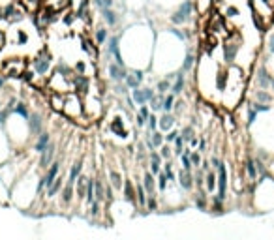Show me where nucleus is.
<instances>
[{
  "label": "nucleus",
  "mask_w": 274,
  "mask_h": 240,
  "mask_svg": "<svg viewBox=\"0 0 274 240\" xmlns=\"http://www.w3.org/2000/svg\"><path fill=\"white\" fill-rule=\"evenodd\" d=\"M62 113L68 118H72V120H77V116H83L84 115V105H83V100H81V96L74 92L72 90V94H68L64 98V109Z\"/></svg>",
  "instance_id": "obj_1"
},
{
  "label": "nucleus",
  "mask_w": 274,
  "mask_h": 240,
  "mask_svg": "<svg viewBox=\"0 0 274 240\" xmlns=\"http://www.w3.org/2000/svg\"><path fill=\"white\" fill-rule=\"evenodd\" d=\"M51 66H53V60H51V54L47 53V49H43L32 58V70L36 72V75L47 77V73L51 72Z\"/></svg>",
  "instance_id": "obj_2"
},
{
  "label": "nucleus",
  "mask_w": 274,
  "mask_h": 240,
  "mask_svg": "<svg viewBox=\"0 0 274 240\" xmlns=\"http://www.w3.org/2000/svg\"><path fill=\"white\" fill-rule=\"evenodd\" d=\"M239 51H241V43L237 40V34L233 38H227L225 43H223V60L225 64H233L239 56Z\"/></svg>",
  "instance_id": "obj_3"
},
{
  "label": "nucleus",
  "mask_w": 274,
  "mask_h": 240,
  "mask_svg": "<svg viewBox=\"0 0 274 240\" xmlns=\"http://www.w3.org/2000/svg\"><path fill=\"white\" fill-rule=\"evenodd\" d=\"M192 13H193L192 0H184L179 6V10L171 15V21L175 23V25H184V23H188L192 19Z\"/></svg>",
  "instance_id": "obj_4"
},
{
  "label": "nucleus",
  "mask_w": 274,
  "mask_h": 240,
  "mask_svg": "<svg viewBox=\"0 0 274 240\" xmlns=\"http://www.w3.org/2000/svg\"><path fill=\"white\" fill-rule=\"evenodd\" d=\"M2 70H4V73H6L8 77L17 79V77H21L23 73H25V70H27V62H25L23 58H10V60L4 62Z\"/></svg>",
  "instance_id": "obj_5"
},
{
  "label": "nucleus",
  "mask_w": 274,
  "mask_h": 240,
  "mask_svg": "<svg viewBox=\"0 0 274 240\" xmlns=\"http://www.w3.org/2000/svg\"><path fill=\"white\" fill-rule=\"evenodd\" d=\"M216 177H218V199H221L223 203L227 201V167L225 163H221L220 167L216 169Z\"/></svg>",
  "instance_id": "obj_6"
},
{
  "label": "nucleus",
  "mask_w": 274,
  "mask_h": 240,
  "mask_svg": "<svg viewBox=\"0 0 274 240\" xmlns=\"http://www.w3.org/2000/svg\"><path fill=\"white\" fill-rule=\"evenodd\" d=\"M107 72H109V79L111 81H115V83H118V81H126V75H128V70L126 66H120V64H109L107 66Z\"/></svg>",
  "instance_id": "obj_7"
},
{
  "label": "nucleus",
  "mask_w": 274,
  "mask_h": 240,
  "mask_svg": "<svg viewBox=\"0 0 274 240\" xmlns=\"http://www.w3.org/2000/svg\"><path fill=\"white\" fill-rule=\"evenodd\" d=\"M55 154H56V145H55L53 141H51V143H49V146H47L42 154H40V167H42V169L49 167V165L53 163Z\"/></svg>",
  "instance_id": "obj_8"
},
{
  "label": "nucleus",
  "mask_w": 274,
  "mask_h": 240,
  "mask_svg": "<svg viewBox=\"0 0 274 240\" xmlns=\"http://www.w3.org/2000/svg\"><path fill=\"white\" fill-rule=\"evenodd\" d=\"M179 186H180V189H184V191H190V189L193 188V186H195V182H193V173H192V171L180 167V173H179Z\"/></svg>",
  "instance_id": "obj_9"
},
{
  "label": "nucleus",
  "mask_w": 274,
  "mask_h": 240,
  "mask_svg": "<svg viewBox=\"0 0 274 240\" xmlns=\"http://www.w3.org/2000/svg\"><path fill=\"white\" fill-rule=\"evenodd\" d=\"M28 130H30V135L36 137L42 133V128H43V116L40 113H32V116L28 115Z\"/></svg>",
  "instance_id": "obj_10"
},
{
  "label": "nucleus",
  "mask_w": 274,
  "mask_h": 240,
  "mask_svg": "<svg viewBox=\"0 0 274 240\" xmlns=\"http://www.w3.org/2000/svg\"><path fill=\"white\" fill-rule=\"evenodd\" d=\"M244 173L248 175V178H250L252 182H257V178H259V169H257V160H255V158H248V160L244 161Z\"/></svg>",
  "instance_id": "obj_11"
},
{
  "label": "nucleus",
  "mask_w": 274,
  "mask_h": 240,
  "mask_svg": "<svg viewBox=\"0 0 274 240\" xmlns=\"http://www.w3.org/2000/svg\"><path fill=\"white\" fill-rule=\"evenodd\" d=\"M218 186V177H216V171L214 169H207L205 171V189L207 193H214V189Z\"/></svg>",
  "instance_id": "obj_12"
},
{
  "label": "nucleus",
  "mask_w": 274,
  "mask_h": 240,
  "mask_svg": "<svg viewBox=\"0 0 274 240\" xmlns=\"http://www.w3.org/2000/svg\"><path fill=\"white\" fill-rule=\"evenodd\" d=\"M109 130H111L116 137H126L128 135L126 128H124V120H122L120 116H115V118L109 122Z\"/></svg>",
  "instance_id": "obj_13"
},
{
  "label": "nucleus",
  "mask_w": 274,
  "mask_h": 240,
  "mask_svg": "<svg viewBox=\"0 0 274 240\" xmlns=\"http://www.w3.org/2000/svg\"><path fill=\"white\" fill-rule=\"evenodd\" d=\"M74 195H75V184L66 182L62 186V189H60V203L62 205H70L74 201Z\"/></svg>",
  "instance_id": "obj_14"
},
{
  "label": "nucleus",
  "mask_w": 274,
  "mask_h": 240,
  "mask_svg": "<svg viewBox=\"0 0 274 240\" xmlns=\"http://www.w3.org/2000/svg\"><path fill=\"white\" fill-rule=\"evenodd\" d=\"M175 122H177V118L171 115V113H164V115L158 118V128L162 130V132H165V133H167L169 130H173Z\"/></svg>",
  "instance_id": "obj_15"
},
{
  "label": "nucleus",
  "mask_w": 274,
  "mask_h": 240,
  "mask_svg": "<svg viewBox=\"0 0 274 240\" xmlns=\"http://www.w3.org/2000/svg\"><path fill=\"white\" fill-rule=\"evenodd\" d=\"M184 86H186V75L180 70V72L175 75V84H171V92L175 96L182 94V92H184Z\"/></svg>",
  "instance_id": "obj_16"
},
{
  "label": "nucleus",
  "mask_w": 274,
  "mask_h": 240,
  "mask_svg": "<svg viewBox=\"0 0 274 240\" xmlns=\"http://www.w3.org/2000/svg\"><path fill=\"white\" fill-rule=\"evenodd\" d=\"M49 143H51V135L47 133V132H42L40 135H38V141L34 143V152H38V154H42L43 150L49 146Z\"/></svg>",
  "instance_id": "obj_17"
},
{
  "label": "nucleus",
  "mask_w": 274,
  "mask_h": 240,
  "mask_svg": "<svg viewBox=\"0 0 274 240\" xmlns=\"http://www.w3.org/2000/svg\"><path fill=\"white\" fill-rule=\"evenodd\" d=\"M17 2L27 10V13H36L42 6H45V0H17Z\"/></svg>",
  "instance_id": "obj_18"
},
{
  "label": "nucleus",
  "mask_w": 274,
  "mask_h": 240,
  "mask_svg": "<svg viewBox=\"0 0 274 240\" xmlns=\"http://www.w3.org/2000/svg\"><path fill=\"white\" fill-rule=\"evenodd\" d=\"M86 182H88V177H84V175H79V178H77V182H75V195H77V199L79 201H83L84 197H86Z\"/></svg>",
  "instance_id": "obj_19"
},
{
  "label": "nucleus",
  "mask_w": 274,
  "mask_h": 240,
  "mask_svg": "<svg viewBox=\"0 0 274 240\" xmlns=\"http://www.w3.org/2000/svg\"><path fill=\"white\" fill-rule=\"evenodd\" d=\"M62 180H64V175H58V177L55 178V182L47 188V193H45V195H47L49 199L56 197V195L60 193V189H62V184H64Z\"/></svg>",
  "instance_id": "obj_20"
},
{
  "label": "nucleus",
  "mask_w": 274,
  "mask_h": 240,
  "mask_svg": "<svg viewBox=\"0 0 274 240\" xmlns=\"http://www.w3.org/2000/svg\"><path fill=\"white\" fill-rule=\"evenodd\" d=\"M143 186L147 189V195H156V180L150 171L145 173V177H143Z\"/></svg>",
  "instance_id": "obj_21"
},
{
  "label": "nucleus",
  "mask_w": 274,
  "mask_h": 240,
  "mask_svg": "<svg viewBox=\"0 0 274 240\" xmlns=\"http://www.w3.org/2000/svg\"><path fill=\"white\" fill-rule=\"evenodd\" d=\"M81 171H83V160H77L74 165H72V169H70V175H68V180H66V182L75 184L79 175H81Z\"/></svg>",
  "instance_id": "obj_22"
},
{
  "label": "nucleus",
  "mask_w": 274,
  "mask_h": 240,
  "mask_svg": "<svg viewBox=\"0 0 274 240\" xmlns=\"http://www.w3.org/2000/svg\"><path fill=\"white\" fill-rule=\"evenodd\" d=\"M136 199H137V205L145 210V205H147V189L143 186V182H137L136 184Z\"/></svg>",
  "instance_id": "obj_23"
},
{
  "label": "nucleus",
  "mask_w": 274,
  "mask_h": 240,
  "mask_svg": "<svg viewBox=\"0 0 274 240\" xmlns=\"http://www.w3.org/2000/svg\"><path fill=\"white\" fill-rule=\"evenodd\" d=\"M94 195L100 203L106 201V180L104 178H94Z\"/></svg>",
  "instance_id": "obj_24"
},
{
  "label": "nucleus",
  "mask_w": 274,
  "mask_h": 240,
  "mask_svg": "<svg viewBox=\"0 0 274 240\" xmlns=\"http://www.w3.org/2000/svg\"><path fill=\"white\" fill-rule=\"evenodd\" d=\"M193 203H195L197 210H207V207H209V201H207V189H199V191L195 193V197H193Z\"/></svg>",
  "instance_id": "obj_25"
},
{
  "label": "nucleus",
  "mask_w": 274,
  "mask_h": 240,
  "mask_svg": "<svg viewBox=\"0 0 274 240\" xmlns=\"http://www.w3.org/2000/svg\"><path fill=\"white\" fill-rule=\"evenodd\" d=\"M124 199H126L128 203H136L137 205V199H136V184H132L130 180L124 182Z\"/></svg>",
  "instance_id": "obj_26"
},
{
  "label": "nucleus",
  "mask_w": 274,
  "mask_h": 240,
  "mask_svg": "<svg viewBox=\"0 0 274 240\" xmlns=\"http://www.w3.org/2000/svg\"><path fill=\"white\" fill-rule=\"evenodd\" d=\"M49 102H51V107H53L56 113H62L64 109V96L60 92H55L51 98H49Z\"/></svg>",
  "instance_id": "obj_27"
},
{
  "label": "nucleus",
  "mask_w": 274,
  "mask_h": 240,
  "mask_svg": "<svg viewBox=\"0 0 274 240\" xmlns=\"http://www.w3.org/2000/svg\"><path fill=\"white\" fill-rule=\"evenodd\" d=\"M132 100H134V104L137 105H143V104H148L147 102V96H145V88H132Z\"/></svg>",
  "instance_id": "obj_28"
},
{
  "label": "nucleus",
  "mask_w": 274,
  "mask_h": 240,
  "mask_svg": "<svg viewBox=\"0 0 274 240\" xmlns=\"http://www.w3.org/2000/svg\"><path fill=\"white\" fill-rule=\"evenodd\" d=\"M102 15H104V21H106L109 27H115L116 23H118V15H116L111 8H104V10H102Z\"/></svg>",
  "instance_id": "obj_29"
},
{
  "label": "nucleus",
  "mask_w": 274,
  "mask_h": 240,
  "mask_svg": "<svg viewBox=\"0 0 274 240\" xmlns=\"http://www.w3.org/2000/svg\"><path fill=\"white\" fill-rule=\"evenodd\" d=\"M253 98H255V102H261V104H271L273 102V96L267 92V88H257Z\"/></svg>",
  "instance_id": "obj_30"
},
{
  "label": "nucleus",
  "mask_w": 274,
  "mask_h": 240,
  "mask_svg": "<svg viewBox=\"0 0 274 240\" xmlns=\"http://www.w3.org/2000/svg\"><path fill=\"white\" fill-rule=\"evenodd\" d=\"M173 107H175V94L171 92V94L164 96V102H162V111H164V113H171V111H173Z\"/></svg>",
  "instance_id": "obj_31"
},
{
  "label": "nucleus",
  "mask_w": 274,
  "mask_h": 240,
  "mask_svg": "<svg viewBox=\"0 0 274 240\" xmlns=\"http://www.w3.org/2000/svg\"><path fill=\"white\" fill-rule=\"evenodd\" d=\"M109 182L113 184V188L115 189H122V177H120V173L115 171V169L109 171Z\"/></svg>",
  "instance_id": "obj_32"
},
{
  "label": "nucleus",
  "mask_w": 274,
  "mask_h": 240,
  "mask_svg": "<svg viewBox=\"0 0 274 240\" xmlns=\"http://www.w3.org/2000/svg\"><path fill=\"white\" fill-rule=\"evenodd\" d=\"M96 43L98 45H104L107 42V38H109V32H107L106 27H100V28H96Z\"/></svg>",
  "instance_id": "obj_33"
},
{
  "label": "nucleus",
  "mask_w": 274,
  "mask_h": 240,
  "mask_svg": "<svg viewBox=\"0 0 274 240\" xmlns=\"http://www.w3.org/2000/svg\"><path fill=\"white\" fill-rule=\"evenodd\" d=\"M28 40H30V36L23 30V28H17V30H15V43H17V45H21L23 47V45L28 43Z\"/></svg>",
  "instance_id": "obj_34"
},
{
  "label": "nucleus",
  "mask_w": 274,
  "mask_h": 240,
  "mask_svg": "<svg viewBox=\"0 0 274 240\" xmlns=\"http://www.w3.org/2000/svg\"><path fill=\"white\" fill-rule=\"evenodd\" d=\"M156 184H158V189L162 191V193H165L167 191V188H169V178L165 177V173L162 171L158 175V180H156Z\"/></svg>",
  "instance_id": "obj_35"
},
{
  "label": "nucleus",
  "mask_w": 274,
  "mask_h": 240,
  "mask_svg": "<svg viewBox=\"0 0 274 240\" xmlns=\"http://www.w3.org/2000/svg\"><path fill=\"white\" fill-rule=\"evenodd\" d=\"M173 143H175L173 154H175V156H180V154H182V150H184V145H186V141H184V139H182V135L179 133V135H177V139H175Z\"/></svg>",
  "instance_id": "obj_36"
},
{
  "label": "nucleus",
  "mask_w": 274,
  "mask_h": 240,
  "mask_svg": "<svg viewBox=\"0 0 274 240\" xmlns=\"http://www.w3.org/2000/svg\"><path fill=\"white\" fill-rule=\"evenodd\" d=\"M158 195H147V205H145V210L147 212H154L158 210Z\"/></svg>",
  "instance_id": "obj_37"
},
{
  "label": "nucleus",
  "mask_w": 274,
  "mask_h": 240,
  "mask_svg": "<svg viewBox=\"0 0 274 240\" xmlns=\"http://www.w3.org/2000/svg\"><path fill=\"white\" fill-rule=\"evenodd\" d=\"M180 135H182V139H184L186 143H190L192 137H195V130H193V126H184V128L180 130Z\"/></svg>",
  "instance_id": "obj_38"
},
{
  "label": "nucleus",
  "mask_w": 274,
  "mask_h": 240,
  "mask_svg": "<svg viewBox=\"0 0 274 240\" xmlns=\"http://www.w3.org/2000/svg\"><path fill=\"white\" fill-rule=\"evenodd\" d=\"M13 113L19 115L21 118H28V107L23 104V102H19V104L13 107Z\"/></svg>",
  "instance_id": "obj_39"
},
{
  "label": "nucleus",
  "mask_w": 274,
  "mask_h": 240,
  "mask_svg": "<svg viewBox=\"0 0 274 240\" xmlns=\"http://www.w3.org/2000/svg\"><path fill=\"white\" fill-rule=\"evenodd\" d=\"M190 160H192V165H193V169L201 167V163H203V158H201V152H197V150H192Z\"/></svg>",
  "instance_id": "obj_40"
},
{
  "label": "nucleus",
  "mask_w": 274,
  "mask_h": 240,
  "mask_svg": "<svg viewBox=\"0 0 274 240\" xmlns=\"http://www.w3.org/2000/svg\"><path fill=\"white\" fill-rule=\"evenodd\" d=\"M193 60H195V58H193V54H192V53H188V54H186V58H184V62H182V68H180V70H182L184 73L190 72L192 66H193Z\"/></svg>",
  "instance_id": "obj_41"
},
{
  "label": "nucleus",
  "mask_w": 274,
  "mask_h": 240,
  "mask_svg": "<svg viewBox=\"0 0 274 240\" xmlns=\"http://www.w3.org/2000/svg\"><path fill=\"white\" fill-rule=\"evenodd\" d=\"M167 90H171V79H162L158 83V92L160 94H167Z\"/></svg>",
  "instance_id": "obj_42"
},
{
  "label": "nucleus",
  "mask_w": 274,
  "mask_h": 240,
  "mask_svg": "<svg viewBox=\"0 0 274 240\" xmlns=\"http://www.w3.org/2000/svg\"><path fill=\"white\" fill-rule=\"evenodd\" d=\"M160 156L164 158V160H171V156H173V148L169 146V143L160 146Z\"/></svg>",
  "instance_id": "obj_43"
},
{
  "label": "nucleus",
  "mask_w": 274,
  "mask_h": 240,
  "mask_svg": "<svg viewBox=\"0 0 274 240\" xmlns=\"http://www.w3.org/2000/svg\"><path fill=\"white\" fill-rule=\"evenodd\" d=\"M147 126H148V132H154V130L158 128V116L154 115V113H150V115H148Z\"/></svg>",
  "instance_id": "obj_44"
},
{
  "label": "nucleus",
  "mask_w": 274,
  "mask_h": 240,
  "mask_svg": "<svg viewBox=\"0 0 274 240\" xmlns=\"http://www.w3.org/2000/svg\"><path fill=\"white\" fill-rule=\"evenodd\" d=\"M94 2L96 8H100V10H104V8H113V4H115V0H92Z\"/></svg>",
  "instance_id": "obj_45"
},
{
  "label": "nucleus",
  "mask_w": 274,
  "mask_h": 240,
  "mask_svg": "<svg viewBox=\"0 0 274 240\" xmlns=\"http://www.w3.org/2000/svg\"><path fill=\"white\" fill-rule=\"evenodd\" d=\"M241 15V11L237 6H227L225 8V17H229V19H235V17H239Z\"/></svg>",
  "instance_id": "obj_46"
},
{
  "label": "nucleus",
  "mask_w": 274,
  "mask_h": 240,
  "mask_svg": "<svg viewBox=\"0 0 274 240\" xmlns=\"http://www.w3.org/2000/svg\"><path fill=\"white\" fill-rule=\"evenodd\" d=\"M126 84H128V88H137V86H139L141 83H139L136 77H134V73L128 72V75H126Z\"/></svg>",
  "instance_id": "obj_47"
},
{
  "label": "nucleus",
  "mask_w": 274,
  "mask_h": 240,
  "mask_svg": "<svg viewBox=\"0 0 274 240\" xmlns=\"http://www.w3.org/2000/svg\"><path fill=\"white\" fill-rule=\"evenodd\" d=\"M255 118H257V111L253 109L252 105H248V124H253Z\"/></svg>",
  "instance_id": "obj_48"
},
{
  "label": "nucleus",
  "mask_w": 274,
  "mask_h": 240,
  "mask_svg": "<svg viewBox=\"0 0 274 240\" xmlns=\"http://www.w3.org/2000/svg\"><path fill=\"white\" fill-rule=\"evenodd\" d=\"M180 132H177V130H169L167 135H164V139H165V143H173L175 139H177V135H179Z\"/></svg>",
  "instance_id": "obj_49"
},
{
  "label": "nucleus",
  "mask_w": 274,
  "mask_h": 240,
  "mask_svg": "<svg viewBox=\"0 0 274 240\" xmlns=\"http://www.w3.org/2000/svg\"><path fill=\"white\" fill-rule=\"evenodd\" d=\"M209 163H211V167L214 169V171H216V169L220 167L223 161H221V160H220L218 156H211V160H209Z\"/></svg>",
  "instance_id": "obj_50"
},
{
  "label": "nucleus",
  "mask_w": 274,
  "mask_h": 240,
  "mask_svg": "<svg viewBox=\"0 0 274 240\" xmlns=\"http://www.w3.org/2000/svg\"><path fill=\"white\" fill-rule=\"evenodd\" d=\"M145 124H147V116H143L141 113H137L136 115V126L137 128H143Z\"/></svg>",
  "instance_id": "obj_51"
},
{
  "label": "nucleus",
  "mask_w": 274,
  "mask_h": 240,
  "mask_svg": "<svg viewBox=\"0 0 274 240\" xmlns=\"http://www.w3.org/2000/svg\"><path fill=\"white\" fill-rule=\"evenodd\" d=\"M267 49L271 54H274V34H271L269 38H267Z\"/></svg>",
  "instance_id": "obj_52"
},
{
  "label": "nucleus",
  "mask_w": 274,
  "mask_h": 240,
  "mask_svg": "<svg viewBox=\"0 0 274 240\" xmlns=\"http://www.w3.org/2000/svg\"><path fill=\"white\" fill-rule=\"evenodd\" d=\"M74 70H75V73H84V70H86V64H84L83 60H77Z\"/></svg>",
  "instance_id": "obj_53"
},
{
  "label": "nucleus",
  "mask_w": 274,
  "mask_h": 240,
  "mask_svg": "<svg viewBox=\"0 0 274 240\" xmlns=\"http://www.w3.org/2000/svg\"><path fill=\"white\" fill-rule=\"evenodd\" d=\"M6 42H8V36H6V32L0 30V51L6 47Z\"/></svg>",
  "instance_id": "obj_54"
},
{
  "label": "nucleus",
  "mask_w": 274,
  "mask_h": 240,
  "mask_svg": "<svg viewBox=\"0 0 274 240\" xmlns=\"http://www.w3.org/2000/svg\"><path fill=\"white\" fill-rule=\"evenodd\" d=\"M171 32H173V34L179 38L180 42H184V40H186V32H180L179 28H171Z\"/></svg>",
  "instance_id": "obj_55"
},
{
  "label": "nucleus",
  "mask_w": 274,
  "mask_h": 240,
  "mask_svg": "<svg viewBox=\"0 0 274 240\" xmlns=\"http://www.w3.org/2000/svg\"><path fill=\"white\" fill-rule=\"evenodd\" d=\"M134 77H136L139 83H143V79H145V73H143V70H134Z\"/></svg>",
  "instance_id": "obj_56"
},
{
  "label": "nucleus",
  "mask_w": 274,
  "mask_h": 240,
  "mask_svg": "<svg viewBox=\"0 0 274 240\" xmlns=\"http://www.w3.org/2000/svg\"><path fill=\"white\" fill-rule=\"evenodd\" d=\"M145 96H147V102H150V100L156 96V92H154L152 88H145Z\"/></svg>",
  "instance_id": "obj_57"
},
{
  "label": "nucleus",
  "mask_w": 274,
  "mask_h": 240,
  "mask_svg": "<svg viewBox=\"0 0 274 240\" xmlns=\"http://www.w3.org/2000/svg\"><path fill=\"white\" fill-rule=\"evenodd\" d=\"M199 146V139L197 137H192L190 139V148H197Z\"/></svg>",
  "instance_id": "obj_58"
},
{
  "label": "nucleus",
  "mask_w": 274,
  "mask_h": 240,
  "mask_svg": "<svg viewBox=\"0 0 274 240\" xmlns=\"http://www.w3.org/2000/svg\"><path fill=\"white\" fill-rule=\"evenodd\" d=\"M199 152H207V141H199Z\"/></svg>",
  "instance_id": "obj_59"
},
{
  "label": "nucleus",
  "mask_w": 274,
  "mask_h": 240,
  "mask_svg": "<svg viewBox=\"0 0 274 240\" xmlns=\"http://www.w3.org/2000/svg\"><path fill=\"white\" fill-rule=\"evenodd\" d=\"M4 84H6V79H4V75H0V90L4 88Z\"/></svg>",
  "instance_id": "obj_60"
},
{
  "label": "nucleus",
  "mask_w": 274,
  "mask_h": 240,
  "mask_svg": "<svg viewBox=\"0 0 274 240\" xmlns=\"http://www.w3.org/2000/svg\"><path fill=\"white\" fill-rule=\"evenodd\" d=\"M0 107H2V102H0Z\"/></svg>",
  "instance_id": "obj_61"
}]
</instances>
